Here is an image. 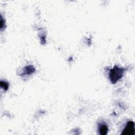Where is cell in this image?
Segmentation results:
<instances>
[{
    "label": "cell",
    "mask_w": 135,
    "mask_h": 135,
    "mask_svg": "<svg viewBox=\"0 0 135 135\" xmlns=\"http://www.w3.org/2000/svg\"><path fill=\"white\" fill-rule=\"evenodd\" d=\"M108 131V128L105 123H102L99 124V131L100 134H106Z\"/></svg>",
    "instance_id": "obj_3"
},
{
    "label": "cell",
    "mask_w": 135,
    "mask_h": 135,
    "mask_svg": "<svg viewBox=\"0 0 135 135\" xmlns=\"http://www.w3.org/2000/svg\"><path fill=\"white\" fill-rule=\"evenodd\" d=\"M25 72H26V74H31V73H33L34 72V69L33 68H31V66H28L27 67H26L25 68Z\"/></svg>",
    "instance_id": "obj_4"
},
{
    "label": "cell",
    "mask_w": 135,
    "mask_h": 135,
    "mask_svg": "<svg viewBox=\"0 0 135 135\" xmlns=\"http://www.w3.org/2000/svg\"><path fill=\"white\" fill-rule=\"evenodd\" d=\"M124 70L122 68L114 66L110 70L109 72V79L112 83H115L122 76Z\"/></svg>",
    "instance_id": "obj_1"
},
{
    "label": "cell",
    "mask_w": 135,
    "mask_h": 135,
    "mask_svg": "<svg viewBox=\"0 0 135 135\" xmlns=\"http://www.w3.org/2000/svg\"><path fill=\"white\" fill-rule=\"evenodd\" d=\"M134 123L133 121L128 122L126 126L122 132L123 134H134Z\"/></svg>",
    "instance_id": "obj_2"
},
{
    "label": "cell",
    "mask_w": 135,
    "mask_h": 135,
    "mask_svg": "<svg viewBox=\"0 0 135 135\" xmlns=\"http://www.w3.org/2000/svg\"><path fill=\"white\" fill-rule=\"evenodd\" d=\"M1 87H2L3 88H4V89H5V90H7L8 86L7 83L3 81L1 82Z\"/></svg>",
    "instance_id": "obj_5"
}]
</instances>
